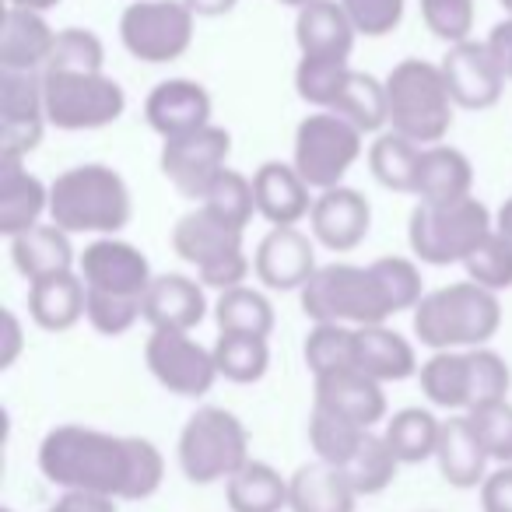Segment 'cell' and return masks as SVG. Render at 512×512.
Here are the masks:
<instances>
[{"instance_id":"obj_1","label":"cell","mask_w":512,"mask_h":512,"mask_svg":"<svg viewBox=\"0 0 512 512\" xmlns=\"http://www.w3.org/2000/svg\"><path fill=\"white\" fill-rule=\"evenodd\" d=\"M39 470L50 484L123 498L130 481V435L60 425L39 446Z\"/></svg>"},{"instance_id":"obj_2","label":"cell","mask_w":512,"mask_h":512,"mask_svg":"<svg viewBox=\"0 0 512 512\" xmlns=\"http://www.w3.org/2000/svg\"><path fill=\"white\" fill-rule=\"evenodd\" d=\"M127 179L99 162L74 165L50 183V221L71 235H116L130 225Z\"/></svg>"},{"instance_id":"obj_3","label":"cell","mask_w":512,"mask_h":512,"mask_svg":"<svg viewBox=\"0 0 512 512\" xmlns=\"http://www.w3.org/2000/svg\"><path fill=\"white\" fill-rule=\"evenodd\" d=\"M498 327H502L498 292L470 278L435 288L414 306V337L432 351L481 348L498 334Z\"/></svg>"},{"instance_id":"obj_4","label":"cell","mask_w":512,"mask_h":512,"mask_svg":"<svg viewBox=\"0 0 512 512\" xmlns=\"http://www.w3.org/2000/svg\"><path fill=\"white\" fill-rule=\"evenodd\" d=\"M386 116L397 134L418 144H439L453 127V92L439 64L428 60H400L386 74Z\"/></svg>"},{"instance_id":"obj_5","label":"cell","mask_w":512,"mask_h":512,"mask_svg":"<svg viewBox=\"0 0 512 512\" xmlns=\"http://www.w3.org/2000/svg\"><path fill=\"white\" fill-rule=\"evenodd\" d=\"M299 99L316 109L348 116L365 134H376L390 123L386 116V85L372 74L351 71L348 60H313L302 57L295 67Z\"/></svg>"},{"instance_id":"obj_6","label":"cell","mask_w":512,"mask_h":512,"mask_svg":"<svg viewBox=\"0 0 512 512\" xmlns=\"http://www.w3.org/2000/svg\"><path fill=\"white\" fill-rule=\"evenodd\" d=\"M302 313L313 323H351V327H369L386 323L393 313L376 271L355 264H327L316 267V274L299 288Z\"/></svg>"},{"instance_id":"obj_7","label":"cell","mask_w":512,"mask_h":512,"mask_svg":"<svg viewBox=\"0 0 512 512\" xmlns=\"http://www.w3.org/2000/svg\"><path fill=\"white\" fill-rule=\"evenodd\" d=\"M491 228L495 225H491L488 207L470 193V197L446 200V204L418 200L411 221H407V239H411V249L421 264L449 267L463 264Z\"/></svg>"},{"instance_id":"obj_8","label":"cell","mask_w":512,"mask_h":512,"mask_svg":"<svg viewBox=\"0 0 512 512\" xmlns=\"http://www.w3.org/2000/svg\"><path fill=\"white\" fill-rule=\"evenodd\" d=\"M172 249L179 260L197 267V278L204 281V288H218V292L242 285L246 274L253 271L246 249H242V232L214 218L204 204L176 221Z\"/></svg>"},{"instance_id":"obj_9","label":"cell","mask_w":512,"mask_h":512,"mask_svg":"<svg viewBox=\"0 0 512 512\" xmlns=\"http://www.w3.org/2000/svg\"><path fill=\"white\" fill-rule=\"evenodd\" d=\"M46 92V120L57 130H99L109 127L127 109L120 81H113L106 71H43Z\"/></svg>"},{"instance_id":"obj_10","label":"cell","mask_w":512,"mask_h":512,"mask_svg":"<svg viewBox=\"0 0 512 512\" xmlns=\"http://www.w3.org/2000/svg\"><path fill=\"white\" fill-rule=\"evenodd\" d=\"M249 463L246 425L225 407H200L179 435V467L186 481L214 484L228 481L235 470Z\"/></svg>"},{"instance_id":"obj_11","label":"cell","mask_w":512,"mask_h":512,"mask_svg":"<svg viewBox=\"0 0 512 512\" xmlns=\"http://www.w3.org/2000/svg\"><path fill=\"white\" fill-rule=\"evenodd\" d=\"M362 141L365 130L355 127L348 116L316 109L295 130L292 162L313 190H330V186H341L348 169L362 158Z\"/></svg>"},{"instance_id":"obj_12","label":"cell","mask_w":512,"mask_h":512,"mask_svg":"<svg viewBox=\"0 0 512 512\" xmlns=\"http://www.w3.org/2000/svg\"><path fill=\"white\" fill-rule=\"evenodd\" d=\"M186 0H137L120 18V43L141 64H172L193 46Z\"/></svg>"},{"instance_id":"obj_13","label":"cell","mask_w":512,"mask_h":512,"mask_svg":"<svg viewBox=\"0 0 512 512\" xmlns=\"http://www.w3.org/2000/svg\"><path fill=\"white\" fill-rule=\"evenodd\" d=\"M43 71L0 67V162H25L46 130Z\"/></svg>"},{"instance_id":"obj_14","label":"cell","mask_w":512,"mask_h":512,"mask_svg":"<svg viewBox=\"0 0 512 512\" xmlns=\"http://www.w3.org/2000/svg\"><path fill=\"white\" fill-rule=\"evenodd\" d=\"M228 155H232V137H228V130L207 123V127L190 130V134L169 137V141L162 144L158 165H162V176L169 179L183 197L204 200L207 186L225 169Z\"/></svg>"},{"instance_id":"obj_15","label":"cell","mask_w":512,"mask_h":512,"mask_svg":"<svg viewBox=\"0 0 512 512\" xmlns=\"http://www.w3.org/2000/svg\"><path fill=\"white\" fill-rule=\"evenodd\" d=\"M144 358L151 376L176 397H204L218 379L214 351L200 348L190 330H151Z\"/></svg>"},{"instance_id":"obj_16","label":"cell","mask_w":512,"mask_h":512,"mask_svg":"<svg viewBox=\"0 0 512 512\" xmlns=\"http://www.w3.org/2000/svg\"><path fill=\"white\" fill-rule=\"evenodd\" d=\"M439 67L460 109H491L502 99V88L509 81L498 57L491 53L488 39L484 43H474V39L453 43Z\"/></svg>"},{"instance_id":"obj_17","label":"cell","mask_w":512,"mask_h":512,"mask_svg":"<svg viewBox=\"0 0 512 512\" xmlns=\"http://www.w3.org/2000/svg\"><path fill=\"white\" fill-rule=\"evenodd\" d=\"M78 274L85 278L88 288H102V292L116 295H141V299L151 285L148 256L130 242L116 239V235H102V239L88 242L85 253L78 256Z\"/></svg>"},{"instance_id":"obj_18","label":"cell","mask_w":512,"mask_h":512,"mask_svg":"<svg viewBox=\"0 0 512 512\" xmlns=\"http://www.w3.org/2000/svg\"><path fill=\"white\" fill-rule=\"evenodd\" d=\"M253 271L260 285L274 292H295L316 274V249L295 225H274L256 246Z\"/></svg>"},{"instance_id":"obj_19","label":"cell","mask_w":512,"mask_h":512,"mask_svg":"<svg viewBox=\"0 0 512 512\" xmlns=\"http://www.w3.org/2000/svg\"><path fill=\"white\" fill-rule=\"evenodd\" d=\"M309 225H313V239L320 246L334 249V253H348L369 235L372 207L351 186H330V190H320V197L313 200Z\"/></svg>"},{"instance_id":"obj_20","label":"cell","mask_w":512,"mask_h":512,"mask_svg":"<svg viewBox=\"0 0 512 512\" xmlns=\"http://www.w3.org/2000/svg\"><path fill=\"white\" fill-rule=\"evenodd\" d=\"M144 120L162 141L190 134L211 123V95L190 78H169L151 88V95L144 99Z\"/></svg>"},{"instance_id":"obj_21","label":"cell","mask_w":512,"mask_h":512,"mask_svg":"<svg viewBox=\"0 0 512 512\" xmlns=\"http://www.w3.org/2000/svg\"><path fill=\"white\" fill-rule=\"evenodd\" d=\"M358 29L341 0H313L299 8L295 18V43L302 57L313 60H348L355 50Z\"/></svg>"},{"instance_id":"obj_22","label":"cell","mask_w":512,"mask_h":512,"mask_svg":"<svg viewBox=\"0 0 512 512\" xmlns=\"http://www.w3.org/2000/svg\"><path fill=\"white\" fill-rule=\"evenodd\" d=\"M316 407H327L337 411L344 418L358 421V425L372 428L376 421H383L386 414V393L383 383L372 376H365L362 369H337L327 376H316V390H313Z\"/></svg>"},{"instance_id":"obj_23","label":"cell","mask_w":512,"mask_h":512,"mask_svg":"<svg viewBox=\"0 0 512 512\" xmlns=\"http://www.w3.org/2000/svg\"><path fill=\"white\" fill-rule=\"evenodd\" d=\"M313 186L302 179L295 162H264L253 172L256 214H264L271 225H299L313 211Z\"/></svg>"},{"instance_id":"obj_24","label":"cell","mask_w":512,"mask_h":512,"mask_svg":"<svg viewBox=\"0 0 512 512\" xmlns=\"http://www.w3.org/2000/svg\"><path fill=\"white\" fill-rule=\"evenodd\" d=\"M207 316L204 281H193L186 274H162L151 278L144 292V320L151 330H193Z\"/></svg>"},{"instance_id":"obj_25","label":"cell","mask_w":512,"mask_h":512,"mask_svg":"<svg viewBox=\"0 0 512 512\" xmlns=\"http://www.w3.org/2000/svg\"><path fill=\"white\" fill-rule=\"evenodd\" d=\"M57 43V32L43 18V11L4 8L0 18V67L8 71H43Z\"/></svg>"},{"instance_id":"obj_26","label":"cell","mask_w":512,"mask_h":512,"mask_svg":"<svg viewBox=\"0 0 512 512\" xmlns=\"http://www.w3.org/2000/svg\"><path fill=\"white\" fill-rule=\"evenodd\" d=\"M435 460H439L442 481H449L453 488H477V484L488 477L491 456H488V449H484L470 414H456V418L442 421Z\"/></svg>"},{"instance_id":"obj_27","label":"cell","mask_w":512,"mask_h":512,"mask_svg":"<svg viewBox=\"0 0 512 512\" xmlns=\"http://www.w3.org/2000/svg\"><path fill=\"white\" fill-rule=\"evenodd\" d=\"M288 509L292 512H355L358 491L344 467L334 463H306L288 477Z\"/></svg>"},{"instance_id":"obj_28","label":"cell","mask_w":512,"mask_h":512,"mask_svg":"<svg viewBox=\"0 0 512 512\" xmlns=\"http://www.w3.org/2000/svg\"><path fill=\"white\" fill-rule=\"evenodd\" d=\"M50 211V186L25 169V162H0V232L15 239L39 225Z\"/></svg>"},{"instance_id":"obj_29","label":"cell","mask_w":512,"mask_h":512,"mask_svg":"<svg viewBox=\"0 0 512 512\" xmlns=\"http://www.w3.org/2000/svg\"><path fill=\"white\" fill-rule=\"evenodd\" d=\"M29 316L36 327L50 334H64L85 316L88 306V285L78 271H60L50 278L29 281Z\"/></svg>"},{"instance_id":"obj_30","label":"cell","mask_w":512,"mask_h":512,"mask_svg":"<svg viewBox=\"0 0 512 512\" xmlns=\"http://www.w3.org/2000/svg\"><path fill=\"white\" fill-rule=\"evenodd\" d=\"M470 190H474V165L463 151L449 148L442 141L421 148L414 197L425 200V204H446V200L470 197Z\"/></svg>"},{"instance_id":"obj_31","label":"cell","mask_w":512,"mask_h":512,"mask_svg":"<svg viewBox=\"0 0 512 512\" xmlns=\"http://www.w3.org/2000/svg\"><path fill=\"white\" fill-rule=\"evenodd\" d=\"M355 369L379 383H400L418 372V358L397 330L369 323V327H355Z\"/></svg>"},{"instance_id":"obj_32","label":"cell","mask_w":512,"mask_h":512,"mask_svg":"<svg viewBox=\"0 0 512 512\" xmlns=\"http://www.w3.org/2000/svg\"><path fill=\"white\" fill-rule=\"evenodd\" d=\"M11 260H15L18 274L29 281L71 271L74 267L71 232H64L57 221H50V225H32L29 232L11 239Z\"/></svg>"},{"instance_id":"obj_33","label":"cell","mask_w":512,"mask_h":512,"mask_svg":"<svg viewBox=\"0 0 512 512\" xmlns=\"http://www.w3.org/2000/svg\"><path fill=\"white\" fill-rule=\"evenodd\" d=\"M288 481L264 460H249L225 481V502L232 512H281L288 509Z\"/></svg>"},{"instance_id":"obj_34","label":"cell","mask_w":512,"mask_h":512,"mask_svg":"<svg viewBox=\"0 0 512 512\" xmlns=\"http://www.w3.org/2000/svg\"><path fill=\"white\" fill-rule=\"evenodd\" d=\"M421 148H425V144L411 141V137L397 134V130L379 134L376 144L369 148V169H372V176H376V183L393 193H414Z\"/></svg>"},{"instance_id":"obj_35","label":"cell","mask_w":512,"mask_h":512,"mask_svg":"<svg viewBox=\"0 0 512 512\" xmlns=\"http://www.w3.org/2000/svg\"><path fill=\"white\" fill-rule=\"evenodd\" d=\"M421 393L432 400L435 407H446V411H467L470 404V365L467 351H435L425 365L418 369Z\"/></svg>"},{"instance_id":"obj_36","label":"cell","mask_w":512,"mask_h":512,"mask_svg":"<svg viewBox=\"0 0 512 512\" xmlns=\"http://www.w3.org/2000/svg\"><path fill=\"white\" fill-rule=\"evenodd\" d=\"M211 351H214V365H218V376H225L228 383H239V386L264 379L267 365H271V348H267V337L260 334H225L221 330Z\"/></svg>"},{"instance_id":"obj_37","label":"cell","mask_w":512,"mask_h":512,"mask_svg":"<svg viewBox=\"0 0 512 512\" xmlns=\"http://www.w3.org/2000/svg\"><path fill=\"white\" fill-rule=\"evenodd\" d=\"M386 442L397 453L400 463H421L428 456H435L442 435V421L432 411H421V407H404L386 421Z\"/></svg>"},{"instance_id":"obj_38","label":"cell","mask_w":512,"mask_h":512,"mask_svg":"<svg viewBox=\"0 0 512 512\" xmlns=\"http://www.w3.org/2000/svg\"><path fill=\"white\" fill-rule=\"evenodd\" d=\"M214 320L225 334H260L271 337L274 330V306L264 292L246 285L225 288L214 306Z\"/></svg>"},{"instance_id":"obj_39","label":"cell","mask_w":512,"mask_h":512,"mask_svg":"<svg viewBox=\"0 0 512 512\" xmlns=\"http://www.w3.org/2000/svg\"><path fill=\"white\" fill-rule=\"evenodd\" d=\"M365 435H369L365 425L337 411H327V407H316L313 418H309V442H313L316 460L334 463V467H348V460L358 453Z\"/></svg>"},{"instance_id":"obj_40","label":"cell","mask_w":512,"mask_h":512,"mask_svg":"<svg viewBox=\"0 0 512 512\" xmlns=\"http://www.w3.org/2000/svg\"><path fill=\"white\" fill-rule=\"evenodd\" d=\"M200 204H204L214 218L225 221V225L246 232V225L253 221V214H256L253 179H246L242 172H235V169H228V165H225V169L214 176V183L207 186V193H204V200H200Z\"/></svg>"},{"instance_id":"obj_41","label":"cell","mask_w":512,"mask_h":512,"mask_svg":"<svg viewBox=\"0 0 512 512\" xmlns=\"http://www.w3.org/2000/svg\"><path fill=\"white\" fill-rule=\"evenodd\" d=\"M397 470H400V460L390 449V442H386V435L369 432L362 439V446H358V453L348 460L344 474L355 484L358 495H379V491H386L393 484Z\"/></svg>"},{"instance_id":"obj_42","label":"cell","mask_w":512,"mask_h":512,"mask_svg":"<svg viewBox=\"0 0 512 512\" xmlns=\"http://www.w3.org/2000/svg\"><path fill=\"white\" fill-rule=\"evenodd\" d=\"M306 365L313 376H327L355 365V327L348 323H316L306 337Z\"/></svg>"},{"instance_id":"obj_43","label":"cell","mask_w":512,"mask_h":512,"mask_svg":"<svg viewBox=\"0 0 512 512\" xmlns=\"http://www.w3.org/2000/svg\"><path fill=\"white\" fill-rule=\"evenodd\" d=\"M141 316H144L141 295H116V292H102V288H88L85 320L95 327V334L120 337V334H127Z\"/></svg>"},{"instance_id":"obj_44","label":"cell","mask_w":512,"mask_h":512,"mask_svg":"<svg viewBox=\"0 0 512 512\" xmlns=\"http://www.w3.org/2000/svg\"><path fill=\"white\" fill-rule=\"evenodd\" d=\"M463 267H467L470 281L491 288V292H505L512 288V242L498 228H491L481 246L463 260Z\"/></svg>"},{"instance_id":"obj_45","label":"cell","mask_w":512,"mask_h":512,"mask_svg":"<svg viewBox=\"0 0 512 512\" xmlns=\"http://www.w3.org/2000/svg\"><path fill=\"white\" fill-rule=\"evenodd\" d=\"M467 365H470V404L467 411L484 404H498V400L509 397V386H512V372L505 365L502 355L481 348H467Z\"/></svg>"},{"instance_id":"obj_46","label":"cell","mask_w":512,"mask_h":512,"mask_svg":"<svg viewBox=\"0 0 512 512\" xmlns=\"http://www.w3.org/2000/svg\"><path fill=\"white\" fill-rule=\"evenodd\" d=\"M46 67H60V71H102L106 67V46H102V39L92 29H64L57 32V43H53Z\"/></svg>"},{"instance_id":"obj_47","label":"cell","mask_w":512,"mask_h":512,"mask_svg":"<svg viewBox=\"0 0 512 512\" xmlns=\"http://www.w3.org/2000/svg\"><path fill=\"white\" fill-rule=\"evenodd\" d=\"M372 271H376L393 313H404V309H414L421 302V271L411 260H404V256H379Z\"/></svg>"},{"instance_id":"obj_48","label":"cell","mask_w":512,"mask_h":512,"mask_svg":"<svg viewBox=\"0 0 512 512\" xmlns=\"http://www.w3.org/2000/svg\"><path fill=\"white\" fill-rule=\"evenodd\" d=\"M421 18L442 43H463L474 32V0H421Z\"/></svg>"},{"instance_id":"obj_49","label":"cell","mask_w":512,"mask_h":512,"mask_svg":"<svg viewBox=\"0 0 512 512\" xmlns=\"http://www.w3.org/2000/svg\"><path fill=\"white\" fill-rule=\"evenodd\" d=\"M474 421L477 435H481L484 449L495 463H512V404L498 400V404H484L467 411Z\"/></svg>"},{"instance_id":"obj_50","label":"cell","mask_w":512,"mask_h":512,"mask_svg":"<svg viewBox=\"0 0 512 512\" xmlns=\"http://www.w3.org/2000/svg\"><path fill=\"white\" fill-rule=\"evenodd\" d=\"M162 477H165L162 449H158L155 442L130 435V481H127V495L123 498H130V502L151 498L158 488H162Z\"/></svg>"},{"instance_id":"obj_51","label":"cell","mask_w":512,"mask_h":512,"mask_svg":"<svg viewBox=\"0 0 512 512\" xmlns=\"http://www.w3.org/2000/svg\"><path fill=\"white\" fill-rule=\"evenodd\" d=\"M358 36L383 39L404 22V0H341Z\"/></svg>"},{"instance_id":"obj_52","label":"cell","mask_w":512,"mask_h":512,"mask_svg":"<svg viewBox=\"0 0 512 512\" xmlns=\"http://www.w3.org/2000/svg\"><path fill=\"white\" fill-rule=\"evenodd\" d=\"M481 512H512V463L481 481Z\"/></svg>"},{"instance_id":"obj_53","label":"cell","mask_w":512,"mask_h":512,"mask_svg":"<svg viewBox=\"0 0 512 512\" xmlns=\"http://www.w3.org/2000/svg\"><path fill=\"white\" fill-rule=\"evenodd\" d=\"M46 512H116L113 495H99V491H64L57 498V505H50Z\"/></svg>"},{"instance_id":"obj_54","label":"cell","mask_w":512,"mask_h":512,"mask_svg":"<svg viewBox=\"0 0 512 512\" xmlns=\"http://www.w3.org/2000/svg\"><path fill=\"white\" fill-rule=\"evenodd\" d=\"M488 46H491V53L498 57V64H502L505 78L512 81V18H505V22H498L495 29H491Z\"/></svg>"},{"instance_id":"obj_55","label":"cell","mask_w":512,"mask_h":512,"mask_svg":"<svg viewBox=\"0 0 512 512\" xmlns=\"http://www.w3.org/2000/svg\"><path fill=\"white\" fill-rule=\"evenodd\" d=\"M0 323H4V348H0V369H8L11 362L18 358V351H22V327H18V316L11 313V309H4L0 313Z\"/></svg>"},{"instance_id":"obj_56","label":"cell","mask_w":512,"mask_h":512,"mask_svg":"<svg viewBox=\"0 0 512 512\" xmlns=\"http://www.w3.org/2000/svg\"><path fill=\"white\" fill-rule=\"evenodd\" d=\"M235 4H239V0H186V8L197 18H221V15H228Z\"/></svg>"},{"instance_id":"obj_57","label":"cell","mask_w":512,"mask_h":512,"mask_svg":"<svg viewBox=\"0 0 512 512\" xmlns=\"http://www.w3.org/2000/svg\"><path fill=\"white\" fill-rule=\"evenodd\" d=\"M495 228H498V232L505 235V239L512 242V197L505 200L502 207H498V214H495Z\"/></svg>"},{"instance_id":"obj_58","label":"cell","mask_w":512,"mask_h":512,"mask_svg":"<svg viewBox=\"0 0 512 512\" xmlns=\"http://www.w3.org/2000/svg\"><path fill=\"white\" fill-rule=\"evenodd\" d=\"M8 4L11 8H29V11H43L46 15L50 8H57L60 0H8Z\"/></svg>"},{"instance_id":"obj_59","label":"cell","mask_w":512,"mask_h":512,"mask_svg":"<svg viewBox=\"0 0 512 512\" xmlns=\"http://www.w3.org/2000/svg\"><path fill=\"white\" fill-rule=\"evenodd\" d=\"M278 4H285V8H295V11H299V8H306V4H313V0H278Z\"/></svg>"},{"instance_id":"obj_60","label":"cell","mask_w":512,"mask_h":512,"mask_svg":"<svg viewBox=\"0 0 512 512\" xmlns=\"http://www.w3.org/2000/svg\"><path fill=\"white\" fill-rule=\"evenodd\" d=\"M498 4H502V8L509 11V18H512V0H498Z\"/></svg>"},{"instance_id":"obj_61","label":"cell","mask_w":512,"mask_h":512,"mask_svg":"<svg viewBox=\"0 0 512 512\" xmlns=\"http://www.w3.org/2000/svg\"><path fill=\"white\" fill-rule=\"evenodd\" d=\"M0 512H11V509H0Z\"/></svg>"}]
</instances>
